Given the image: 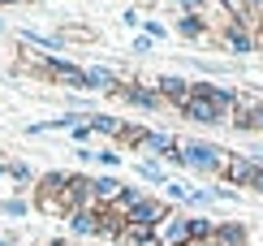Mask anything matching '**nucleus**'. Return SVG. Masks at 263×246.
I'll list each match as a JSON object with an SVG mask.
<instances>
[{"instance_id": "16", "label": "nucleus", "mask_w": 263, "mask_h": 246, "mask_svg": "<svg viewBox=\"0 0 263 246\" xmlns=\"http://www.w3.org/2000/svg\"><path fill=\"white\" fill-rule=\"evenodd\" d=\"M22 39H26L30 48H39V52H61L65 48L61 35H43V30H22Z\"/></svg>"}, {"instance_id": "7", "label": "nucleus", "mask_w": 263, "mask_h": 246, "mask_svg": "<svg viewBox=\"0 0 263 246\" xmlns=\"http://www.w3.org/2000/svg\"><path fill=\"white\" fill-rule=\"evenodd\" d=\"M229 126H233V130H242V134H263V99L242 95V104L233 108Z\"/></svg>"}, {"instance_id": "5", "label": "nucleus", "mask_w": 263, "mask_h": 246, "mask_svg": "<svg viewBox=\"0 0 263 246\" xmlns=\"http://www.w3.org/2000/svg\"><path fill=\"white\" fill-rule=\"evenodd\" d=\"M168 212H173V207L164 203L160 195H142L134 207H125V220H129V225H147V229H156L160 220L168 216Z\"/></svg>"}, {"instance_id": "12", "label": "nucleus", "mask_w": 263, "mask_h": 246, "mask_svg": "<svg viewBox=\"0 0 263 246\" xmlns=\"http://www.w3.org/2000/svg\"><path fill=\"white\" fill-rule=\"evenodd\" d=\"M65 225H69V238H73V242H82V238H95V233H100V207L73 212V216H65Z\"/></svg>"}, {"instance_id": "10", "label": "nucleus", "mask_w": 263, "mask_h": 246, "mask_svg": "<svg viewBox=\"0 0 263 246\" xmlns=\"http://www.w3.org/2000/svg\"><path fill=\"white\" fill-rule=\"evenodd\" d=\"M151 86L164 95V104H173V108H181L185 99H190V82H185L181 74H160V78H151Z\"/></svg>"}, {"instance_id": "2", "label": "nucleus", "mask_w": 263, "mask_h": 246, "mask_svg": "<svg viewBox=\"0 0 263 246\" xmlns=\"http://www.w3.org/2000/svg\"><path fill=\"white\" fill-rule=\"evenodd\" d=\"M216 86L220 82H212V78H199V82H190V99L177 108V113L190 121V126H229V108L216 99Z\"/></svg>"}, {"instance_id": "27", "label": "nucleus", "mask_w": 263, "mask_h": 246, "mask_svg": "<svg viewBox=\"0 0 263 246\" xmlns=\"http://www.w3.org/2000/svg\"><path fill=\"white\" fill-rule=\"evenodd\" d=\"M185 246H220V242H216V238H212V242H185Z\"/></svg>"}, {"instance_id": "29", "label": "nucleus", "mask_w": 263, "mask_h": 246, "mask_svg": "<svg viewBox=\"0 0 263 246\" xmlns=\"http://www.w3.org/2000/svg\"><path fill=\"white\" fill-rule=\"evenodd\" d=\"M5 5H13V0H5ZM17 5H30V0H17Z\"/></svg>"}, {"instance_id": "15", "label": "nucleus", "mask_w": 263, "mask_h": 246, "mask_svg": "<svg viewBox=\"0 0 263 246\" xmlns=\"http://www.w3.org/2000/svg\"><path fill=\"white\" fill-rule=\"evenodd\" d=\"M134 173H138V182L168 186V173H164V164H160V160H134Z\"/></svg>"}, {"instance_id": "28", "label": "nucleus", "mask_w": 263, "mask_h": 246, "mask_svg": "<svg viewBox=\"0 0 263 246\" xmlns=\"http://www.w3.org/2000/svg\"><path fill=\"white\" fill-rule=\"evenodd\" d=\"M255 195H263V173H259V182H255Z\"/></svg>"}, {"instance_id": "19", "label": "nucleus", "mask_w": 263, "mask_h": 246, "mask_svg": "<svg viewBox=\"0 0 263 246\" xmlns=\"http://www.w3.org/2000/svg\"><path fill=\"white\" fill-rule=\"evenodd\" d=\"M95 164L100 169H121V147H100L95 151Z\"/></svg>"}, {"instance_id": "11", "label": "nucleus", "mask_w": 263, "mask_h": 246, "mask_svg": "<svg viewBox=\"0 0 263 246\" xmlns=\"http://www.w3.org/2000/svg\"><path fill=\"white\" fill-rule=\"evenodd\" d=\"M138 151L147 155V160H151V155H156V160H168V155L177 151V134H164V130H147V134H142V143H138Z\"/></svg>"}, {"instance_id": "31", "label": "nucleus", "mask_w": 263, "mask_h": 246, "mask_svg": "<svg viewBox=\"0 0 263 246\" xmlns=\"http://www.w3.org/2000/svg\"><path fill=\"white\" fill-rule=\"evenodd\" d=\"M30 5H43V0H30Z\"/></svg>"}, {"instance_id": "14", "label": "nucleus", "mask_w": 263, "mask_h": 246, "mask_svg": "<svg viewBox=\"0 0 263 246\" xmlns=\"http://www.w3.org/2000/svg\"><path fill=\"white\" fill-rule=\"evenodd\" d=\"M86 121H91V130H95V134H104V138H112V143L125 134V121H121V117H112V113H91Z\"/></svg>"}, {"instance_id": "8", "label": "nucleus", "mask_w": 263, "mask_h": 246, "mask_svg": "<svg viewBox=\"0 0 263 246\" xmlns=\"http://www.w3.org/2000/svg\"><path fill=\"white\" fill-rule=\"evenodd\" d=\"M259 173H263L259 160H250V155H233L229 169H224V186H233V190H255Z\"/></svg>"}, {"instance_id": "18", "label": "nucleus", "mask_w": 263, "mask_h": 246, "mask_svg": "<svg viewBox=\"0 0 263 246\" xmlns=\"http://www.w3.org/2000/svg\"><path fill=\"white\" fill-rule=\"evenodd\" d=\"M125 246H156V229L129 225V229H125Z\"/></svg>"}, {"instance_id": "30", "label": "nucleus", "mask_w": 263, "mask_h": 246, "mask_svg": "<svg viewBox=\"0 0 263 246\" xmlns=\"http://www.w3.org/2000/svg\"><path fill=\"white\" fill-rule=\"evenodd\" d=\"M0 35H5V17H0Z\"/></svg>"}, {"instance_id": "13", "label": "nucleus", "mask_w": 263, "mask_h": 246, "mask_svg": "<svg viewBox=\"0 0 263 246\" xmlns=\"http://www.w3.org/2000/svg\"><path fill=\"white\" fill-rule=\"evenodd\" d=\"M216 242L220 246H250V229L242 220H220L216 225Z\"/></svg>"}, {"instance_id": "20", "label": "nucleus", "mask_w": 263, "mask_h": 246, "mask_svg": "<svg viewBox=\"0 0 263 246\" xmlns=\"http://www.w3.org/2000/svg\"><path fill=\"white\" fill-rule=\"evenodd\" d=\"M9 177H13V186H26V182H35L30 164H22V160H9Z\"/></svg>"}, {"instance_id": "1", "label": "nucleus", "mask_w": 263, "mask_h": 246, "mask_svg": "<svg viewBox=\"0 0 263 246\" xmlns=\"http://www.w3.org/2000/svg\"><path fill=\"white\" fill-rule=\"evenodd\" d=\"M229 160H233V151H224L220 143H212V138H194V134H181L177 151L168 155V164L190 169V173H199V177H224Z\"/></svg>"}, {"instance_id": "17", "label": "nucleus", "mask_w": 263, "mask_h": 246, "mask_svg": "<svg viewBox=\"0 0 263 246\" xmlns=\"http://www.w3.org/2000/svg\"><path fill=\"white\" fill-rule=\"evenodd\" d=\"M30 207H35V203H30V199H22V195H9V199H0V212H5V216H13V220H22Z\"/></svg>"}, {"instance_id": "21", "label": "nucleus", "mask_w": 263, "mask_h": 246, "mask_svg": "<svg viewBox=\"0 0 263 246\" xmlns=\"http://www.w3.org/2000/svg\"><path fill=\"white\" fill-rule=\"evenodd\" d=\"M142 35L156 43V39H168V35H173V26H164V22H142Z\"/></svg>"}, {"instance_id": "24", "label": "nucleus", "mask_w": 263, "mask_h": 246, "mask_svg": "<svg viewBox=\"0 0 263 246\" xmlns=\"http://www.w3.org/2000/svg\"><path fill=\"white\" fill-rule=\"evenodd\" d=\"M121 26H142V17H138V9H125V13H121Z\"/></svg>"}, {"instance_id": "32", "label": "nucleus", "mask_w": 263, "mask_h": 246, "mask_svg": "<svg viewBox=\"0 0 263 246\" xmlns=\"http://www.w3.org/2000/svg\"><path fill=\"white\" fill-rule=\"evenodd\" d=\"M138 5H151V0H138Z\"/></svg>"}, {"instance_id": "9", "label": "nucleus", "mask_w": 263, "mask_h": 246, "mask_svg": "<svg viewBox=\"0 0 263 246\" xmlns=\"http://www.w3.org/2000/svg\"><path fill=\"white\" fill-rule=\"evenodd\" d=\"M173 35L185 43H212V22L199 13H177L173 17Z\"/></svg>"}, {"instance_id": "26", "label": "nucleus", "mask_w": 263, "mask_h": 246, "mask_svg": "<svg viewBox=\"0 0 263 246\" xmlns=\"http://www.w3.org/2000/svg\"><path fill=\"white\" fill-rule=\"evenodd\" d=\"M255 52H263V22H259V30H255Z\"/></svg>"}, {"instance_id": "6", "label": "nucleus", "mask_w": 263, "mask_h": 246, "mask_svg": "<svg viewBox=\"0 0 263 246\" xmlns=\"http://www.w3.org/2000/svg\"><path fill=\"white\" fill-rule=\"evenodd\" d=\"M220 48L237 52V57H250L255 52V26H246V22H220Z\"/></svg>"}, {"instance_id": "22", "label": "nucleus", "mask_w": 263, "mask_h": 246, "mask_svg": "<svg viewBox=\"0 0 263 246\" xmlns=\"http://www.w3.org/2000/svg\"><path fill=\"white\" fill-rule=\"evenodd\" d=\"M203 9H207V0H177V13H199L203 17Z\"/></svg>"}, {"instance_id": "4", "label": "nucleus", "mask_w": 263, "mask_h": 246, "mask_svg": "<svg viewBox=\"0 0 263 246\" xmlns=\"http://www.w3.org/2000/svg\"><path fill=\"white\" fill-rule=\"evenodd\" d=\"M117 99H125V104L138 108V113H160V108H164V95H160L151 82H121Z\"/></svg>"}, {"instance_id": "33", "label": "nucleus", "mask_w": 263, "mask_h": 246, "mask_svg": "<svg viewBox=\"0 0 263 246\" xmlns=\"http://www.w3.org/2000/svg\"><path fill=\"white\" fill-rule=\"evenodd\" d=\"M0 5H5V0H0Z\"/></svg>"}, {"instance_id": "25", "label": "nucleus", "mask_w": 263, "mask_h": 246, "mask_svg": "<svg viewBox=\"0 0 263 246\" xmlns=\"http://www.w3.org/2000/svg\"><path fill=\"white\" fill-rule=\"evenodd\" d=\"M0 246H17V238H13L9 229H0Z\"/></svg>"}, {"instance_id": "3", "label": "nucleus", "mask_w": 263, "mask_h": 246, "mask_svg": "<svg viewBox=\"0 0 263 246\" xmlns=\"http://www.w3.org/2000/svg\"><path fill=\"white\" fill-rule=\"evenodd\" d=\"M185 242H190V212L173 207L156 225V246H185Z\"/></svg>"}, {"instance_id": "23", "label": "nucleus", "mask_w": 263, "mask_h": 246, "mask_svg": "<svg viewBox=\"0 0 263 246\" xmlns=\"http://www.w3.org/2000/svg\"><path fill=\"white\" fill-rule=\"evenodd\" d=\"M151 48H156V43H151L147 35H138V39H134V57H147V52H151Z\"/></svg>"}]
</instances>
